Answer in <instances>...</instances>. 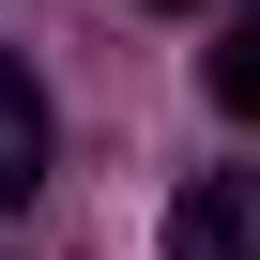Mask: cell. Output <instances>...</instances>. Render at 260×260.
I'll use <instances>...</instances> for the list:
<instances>
[{
    "instance_id": "1",
    "label": "cell",
    "mask_w": 260,
    "mask_h": 260,
    "mask_svg": "<svg viewBox=\"0 0 260 260\" xmlns=\"http://www.w3.org/2000/svg\"><path fill=\"white\" fill-rule=\"evenodd\" d=\"M169 260H260V169H214L169 199Z\"/></svg>"
},
{
    "instance_id": "2",
    "label": "cell",
    "mask_w": 260,
    "mask_h": 260,
    "mask_svg": "<svg viewBox=\"0 0 260 260\" xmlns=\"http://www.w3.org/2000/svg\"><path fill=\"white\" fill-rule=\"evenodd\" d=\"M31 184H46V92H31L16 61H0V214H16Z\"/></svg>"
},
{
    "instance_id": "3",
    "label": "cell",
    "mask_w": 260,
    "mask_h": 260,
    "mask_svg": "<svg viewBox=\"0 0 260 260\" xmlns=\"http://www.w3.org/2000/svg\"><path fill=\"white\" fill-rule=\"evenodd\" d=\"M199 77H214V107H230V122H260V0H230V46H214Z\"/></svg>"
}]
</instances>
